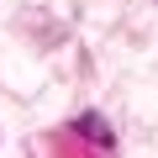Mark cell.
Returning a JSON list of instances; mask_svg holds the SVG:
<instances>
[{
    "mask_svg": "<svg viewBox=\"0 0 158 158\" xmlns=\"http://www.w3.org/2000/svg\"><path fill=\"white\" fill-rule=\"evenodd\" d=\"M79 127H85V132H90V137H95L100 148L111 142V132H106V121H100V116H79Z\"/></svg>",
    "mask_w": 158,
    "mask_h": 158,
    "instance_id": "1",
    "label": "cell"
}]
</instances>
